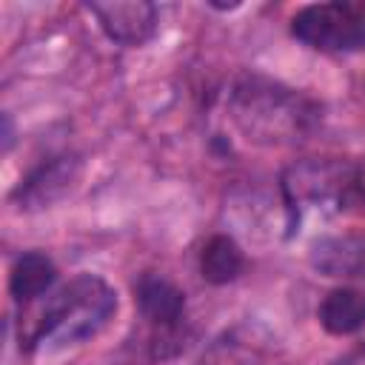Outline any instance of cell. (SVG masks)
Listing matches in <instances>:
<instances>
[{
  "label": "cell",
  "instance_id": "cell-1",
  "mask_svg": "<svg viewBox=\"0 0 365 365\" xmlns=\"http://www.w3.org/2000/svg\"><path fill=\"white\" fill-rule=\"evenodd\" d=\"M228 106L237 128L248 140L265 145L302 140L319 114L305 94L265 77H242L234 86Z\"/></svg>",
  "mask_w": 365,
  "mask_h": 365
},
{
  "label": "cell",
  "instance_id": "cell-2",
  "mask_svg": "<svg viewBox=\"0 0 365 365\" xmlns=\"http://www.w3.org/2000/svg\"><path fill=\"white\" fill-rule=\"evenodd\" d=\"M117 311V294L94 274H80L63 285L40 311L26 345L34 351H60L94 336Z\"/></svg>",
  "mask_w": 365,
  "mask_h": 365
},
{
  "label": "cell",
  "instance_id": "cell-3",
  "mask_svg": "<svg viewBox=\"0 0 365 365\" xmlns=\"http://www.w3.org/2000/svg\"><path fill=\"white\" fill-rule=\"evenodd\" d=\"M359 168L334 157L299 160L282 174V200L291 225H297L308 211H342L359 197Z\"/></svg>",
  "mask_w": 365,
  "mask_h": 365
},
{
  "label": "cell",
  "instance_id": "cell-4",
  "mask_svg": "<svg viewBox=\"0 0 365 365\" xmlns=\"http://www.w3.org/2000/svg\"><path fill=\"white\" fill-rule=\"evenodd\" d=\"M291 34L317 51H356L365 46V11L348 3H311L294 14Z\"/></svg>",
  "mask_w": 365,
  "mask_h": 365
},
{
  "label": "cell",
  "instance_id": "cell-5",
  "mask_svg": "<svg viewBox=\"0 0 365 365\" xmlns=\"http://www.w3.org/2000/svg\"><path fill=\"white\" fill-rule=\"evenodd\" d=\"M100 29L120 46H143L157 29V6L145 0H114L88 3Z\"/></svg>",
  "mask_w": 365,
  "mask_h": 365
},
{
  "label": "cell",
  "instance_id": "cell-6",
  "mask_svg": "<svg viewBox=\"0 0 365 365\" xmlns=\"http://www.w3.org/2000/svg\"><path fill=\"white\" fill-rule=\"evenodd\" d=\"M140 314L160 336H174L185 319V294L163 274H145L137 282Z\"/></svg>",
  "mask_w": 365,
  "mask_h": 365
},
{
  "label": "cell",
  "instance_id": "cell-7",
  "mask_svg": "<svg viewBox=\"0 0 365 365\" xmlns=\"http://www.w3.org/2000/svg\"><path fill=\"white\" fill-rule=\"evenodd\" d=\"M74 177H77V160L54 157V160L37 165L26 180H20L14 197H17L20 208H46L68 191Z\"/></svg>",
  "mask_w": 365,
  "mask_h": 365
},
{
  "label": "cell",
  "instance_id": "cell-8",
  "mask_svg": "<svg viewBox=\"0 0 365 365\" xmlns=\"http://www.w3.org/2000/svg\"><path fill=\"white\" fill-rule=\"evenodd\" d=\"M319 325L334 336H348L365 328V291L359 288H334L319 302Z\"/></svg>",
  "mask_w": 365,
  "mask_h": 365
},
{
  "label": "cell",
  "instance_id": "cell-9",
  "mask_svg": "<svg viewBox=\"0 0 365 365\" xmlns=\"http://www.w3.org/2000/svg\"><path fill=\"white\" fill-rule=\"evenodd\" d=\"M365 262V240L359 237H322L311 248V265L328 277L356 274Z\"/></svg>",
  "mask_w": 365,
  "mask_h": 365
},
{
  "label": "cell",
  "instance_id": "cell-10",
  "mask_svg": "<svg viewBox=\"0 0 365 365\" xmlns=\"http://www.w3.org/2000/svg\"><path fill=\"white\" fill-rule=\"evenodd\" d=\"M57 279V268L54 262L40 254V251H26L23 257L14 259L11 274H9V291L17 302H31L43 294H48V288Z\"/></svg>",
  "mask_w": 365,
  "mask_h": 365
},
{
  "label": "cell",
  "instance_id": "cell-11",
  "mask_svg": "<svg viewBox=\"0 0 365 365\" xmlns=\"http://www.w3.org/2000/svg\"><path fill=\"white\" fill-rule=\"evenodd\" d=\"M245 257L234 237L214 234L200 251V274L211 285H228L242 274Z\"/></svg>",
  "mask_w": 365,
  "mask_h": 365
},
{
  "label": "cell",
  "instance_id": "cell-12",
  "mask_svg": "<svg viewBox=\"0 0 365 365\" xmlns=\"http://www.w3.org/2000/svg\"><path fill=\"white\" fill-rule=\"evenodd\" d=\"M259 359H262L259 339L245 328H234L217 336L202 351L200 365H259Z\"/></svg>",
  "mask_w": 365,
  "mask_h": 365
},
{
  "label": "cell",
  "instance_id": "cell-13",
  "mask_svg": "<svg viewBox=\"0 0 365 365\" xmlns=\"http://www.w3.org/2000/svg\"><path fill=\"white\" fill-rule=\"evenodd\" d=\"M334 365H365V342L362 345H356L354 351H348L339 362H334Z\"/></svg>",
  "mask_w": 365,
  "mask_h": 365
}]
</instances>
